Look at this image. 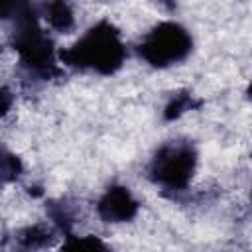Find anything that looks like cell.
<instances>
[{"label": "cell", "mask_w": 252, "mask_h": 252, "mask_svg": "<svg viewBox=\"0 0 252 252\" xmlns=\"http://www.w3.org/2000/svg\"><path fill=\"white\" fill-rule=\"evenodd\" d=\"M126 57L128 49L122 33L108 20L93 24L87 32H83V35H79L77 41L59 51L61 65L100 77L118 73L124 67Z\"/></svg>", "instance_id": "1"}, {"label": "cell", "mask_w": 252, "mask_h": 252, "mask_svg": "<svg viewBox=\"0 0 252 252\" xmlns=\"http://www.w3.org/2000/svg\"><path fill=\"white\" fill-rule=\"evenodd\" d=\"M10 45L14 47L22 71L35 81H51L63 75L59 51L53 37L41 26L39 6L12 24Z\"/></svg>", "instance_id": "2"}, {"label": "cell", "mask_w": 252, "mask_h": 252, "mask_svg": "<svg viewBox=\"0 0 252 252\" xmlns=\"http://www.w3.org/2000/svg\"><path fill=\"white\" fill-rule=\"evenodd\" d=\"M199 167V150L187 138L167 140L152 154L146 175L165 195H179L189 189Z\"/></svg>", "instance_id": "3"}, {"label": "cell", "mask_w": 252, "mask_h": 252, "mask_svg": "<svg viewBox=\"0 0 252 252\" xmlns=\"http://www.w3.org/2000/svg\"><path fill=\"white\" fill-rule=\"evenodd\" d=\"M193 51L191 32L173 20L150 28L136 45L138 57L154 69H169L183 63Z\"/></svg>", "instance_id": "4"}, {"label": "cell", "mask_w": 252, "mask_h": 252, "mask_svg": "<svg viewBox=\"0 0 252 252\" xmlns=\"http://www.w3.org/2000/svg\"><path fill=\"white\" fill-rule=\"evenodd\" d=\"M138 213H140V201L136 199L132 189L122 183L108 185L96 201L98 219L110 224L130 222L136 219Z\"/></svg>", "instance_id": "5"}, {"label": "cell", "mask_w": 252, "mask_h": 252, "mask_svg": "<svg viewBox=\"0 0 252 252\" xmlns=\"http://www.w3.org/2000/svg\"><path fill=\"white\" fill-rule=\"evenodd\" d=\"M39 18L57 33H71L77 26L73 0H43L39 4Z\"/></svg>", "instance_id": "6"}, {"label": "cell", "mask_w": 252, "mask_h": 252, "mask_svg": "<svg viewBox=\"0 0 252 252\" xmlns=\"http://www.w3.org/2000/svg\"><path fill=\"white\" fill-rule=\"evenodd\" d=\"M201 106V100L195 98V94H191L189 91H179L175 94L169 96V100L165 102L163 106V120L165 122H171V120H177L179 116H183L185 112L193 110Z\"/></svg>", "instance_id": "7"}, {"label": "cell", "mask_w": 252, "mask_h": 252, "mask_svg": "<svg viewBox=\"0 0 252 252\" xmlns=\"http://www.w3.org/2000/svg\"><path fill=\"white\" fill-rule=\"evenodd\" d=\"M24 173V163L8 146L0 144V187L16 183Z\"/></svg>", "instance_id": "8"}, {"label": "cell", "mask_w": 252, "mask_h": 252, "mask_svg": "<svg viewBox=\"0 0 252 252\" xmlns=\"http://www.w3.org/2000/svg\"><path fill=\"white\" fill-rule=\"evenodd\" d=\"M57 228H49L45 224H32L26 226L18 232V242L24 248H41V246H49L51 238L55 234Z\"/></svg>", "instance_id": "9"}, {"label": "cell", "mask_w": 252, "mask_h": 252, "mask_svg": "<svg viewBox=\"0 0 252 252\" xmlns=\"http://www.w3.org/2000/svg\"><path fill=\"white\" fill-rule=\"evenodd\" d=\"M37 4L33 0H0V22L14 24L22 16L33 12Z\"/></svg>", "instance_id": "10"}, {"label": "cell", "mask_w": 252, "mask_h": 252, "mask_svg": "<svg viewBox=\"0 0 252 252\" xmlns=\"http://www.w3.org/2000/svg\"><path fill=\"white\" fill-rule=\"evenodd\" d=\"M61 248H89V250H93V248H106V244L96 236H91V234L77 236L71 232L65 236V242L61 244Z\"/></svg>", "instance_id": "11"}, {"label": "cell", "mask_w": 252, "mask_h": 252, "mask_svg": "<svg viewBox=\"0 0 252 252\" xmlns=\"http://www.w3.org/2000/svg\"><path fill=\"white\" fill-rule=\"evenodd\" d=\"M12 104H14V94H12V91L6 89V87H0V118H4V116L10 112Z\"/></svg>", "instance_id": "12"}, {"label": "cell", "mask_w": 252, "mask_h": 252, "mask_svg": "<svg viewBox=\"0 0 252 252\" xmlns=\"http://www.w3.org/2000/svg\"><path fill=\"white\" fill-rule=\"evenodd\" d=\"M158 4H161V6H167V8H171L173 4H175V0H156Z\"/></svg>", "instance_id": "13"}]
</instances>
